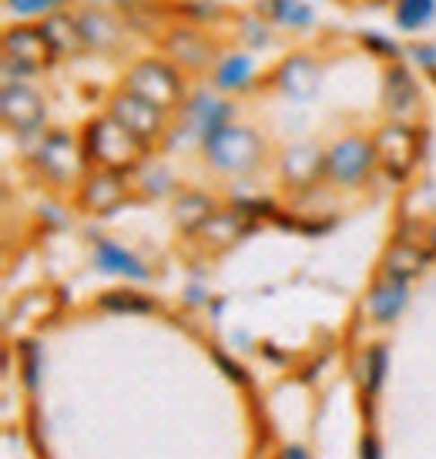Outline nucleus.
Wrapping results in <instances>:
<instances>
[{"label":"nucleus","instance_id":"nucleus-1","mask_svg":"<svg viewBox=\"0 0 436 459\" xmlns=\"http://www.w3.org/2000/svg\"><path fill=\"white\" fill-rule=\"evenodd\" d=\"M84 154L94 168H111V171H138L148 158V144L138 134H131L118 117L101 115L88 121L84 128Z\"/></svg>","mask_w":436,"mask_h":459},{"label":"nucleus","instance_id":"nucleus-2","mask_svg":"<svg viewBox=\"0 0 436 459\" xmlns=\"http://www.w3.org/2000/svg\"><path fill=\"white\" fill-rule=\"evenodd\" d=\"M202 154L205 161L222 175H249L262 165V154H266V144L252 128H242V125H225L222 131H215L212 138H205L202 144Z\"/></svg>","mask_w":436,"mask_h":459},{"label":"nucleus","instance_id":"nucleus-3","mask_svg":"<svg viewBox=\"0 0 436 459\" xmlns=\"http://www.w3.org/2000/svg\"><path fill=\"white\" fill-rule=\"evenodd\" d=\"M125 88L142 94L144 101L158 104L161 111H171V108L185 104L181 71L175 65H168V61H158V57H144L138 65H131L128 74H125Z\"/></svg>","mask_w":436,"mask_h":459},{"label":"nucleus","instance_id":"nucleus-4","mask_svg":"<svg viewBox=\"0 0 436 459\" xmlns=\"http://www.w3.org/2000/svg\"><path fill=\"white\" fill-rule=\"evenodd\" d=\"M376 168H379L376 144H372V138H362V134L339 138L326 152V178L339 188H356L362 181H370Z\"/></svg>","mask_w":436,"mask_h":459},{"label":"nucleus","instance_id":"nucleus-5","mask_svg":"<svg viewBox=\"0 0 436 459\" xmlns=\"http://www.w3.org/2000/svg\"><path fill=\"white\" fill-rule=\"evenodd\" d=\"M372 144H376V158H379V168L393 178H406L416 165V152H420V138L413 125H403V121H386L383 128H376L372 134Z\"/></svg>","mask_w":436,"mask_h":459},{"label":"nucleus","instance_id":"nucleus-6","mask_svg":"<svg viewBox=\"0 0 436 459\" xmlns=\"http://www.w3.org/2000/svg\"><path fill=\"white\" fill-rule=\"evenodd\" d=\"M108 115L118 117L131 134H138L144 144H152L165 134V117L168 111H161L158 104L144 101L142 94H135V91L121 88L118 94H111V101H108Z\"/></svg>","mask_w":436,"mask_h":459},{"label":"nucleus","instance_id":"nucleus-7","mask_svg":"<svg viewBox=\"0 0 436 459\" xmlns=\"http://www.w3.org/2000/svg\"><path fill=\"white\" fill-rule=\"evenodd\" d=\"M84 161H88L84 144H77V141L71 138V134H65V131L48 134V138L38 144V152H34V165H38V171L48 181H57V185L74 181L77 175H81Z\"/></svg>","mask_w":436,"mask_h":459},{"label":"nucleus","instance_id":"nucleus-8","mask_svg":"<svg viewBox=\"0 0 436 459\" xmlns=\"http://www.w3.org/2000/svg\"><path fill=\"white\" fill-rule=\"evenodd\" d=\"M181 111H185V121H188V128H192L198 144L235 121V104L225 101L222 94H212V91H205V88H198L192 98H185Z\"/></svg>","mask_w":436,"mask_h":459},{"label":"nucleus","instance_id":"nucleus-9","mask_svg":"<svg viewBox=\"0 0 436 459\" xmlns=\"http://www.w3.org/2000/svg\"><path fill=\"white\" fill-rule=\"evenodd\" d=\"M0 115H4V125L17 134H34V131L44 125L48 117V104L34 88L27 84H4V94H0Z\"/></svg>","mask_w":436,"mask_h":459},{"label":"nucleus","instance_id":"nucleus-10","mask_svg":"<svg viewBox=\"0 0 436 459\" xmlns=\"http://www.w3.org/2000/svg\"><path fill=\"white\" fill-rule=\"evenodd\" d=\"M128 198V178L125 171L111 168H94L88 178L81 181V208L91 215H108Z\"/></svg>","mask_w":436,"mask_h":459},{"label":"nucleus","instance_id":"nucleus-11","mask_svg":"<svg viewBox=\"0 0 436 459\" xmlns=\"http://www.w3.org/2000/svg\"><path fill=\"white\" fill-rule=\"evenodd\" d=\"M322 71L309 54H292L275 67V88L283 91L289 101H312L319 91Z\"/></svg>","mask_w":436,"mask_h":459},{"label":"nucleus","instance_id":"nucleus-12","mask_svg":"<svg viewBox=\"0 0 436 459\" xmlns=\"http://www.w3.org/2000/svg\"><path fill=\"white\" fill-rule=\"evenodd\" d=\"M4 57L13 61V65H24L31 67L34 74H38L44 65H51L57 61L51 51V44L44 38V30L38 27H11L7 34H4Z\"/></svg>","mask_w":436,"mask_h":459},{"label":"nucleus","instance_id":"nucleus-13","mask_svg":"<svg viewBox=\"0 0 436 459\" xmlns=\"http://www.w3.org/2000/svg\"><path fill=\"white\" fill-rule=\"evenodd\" d=\"M406 302H410V281H399V279L383 275L379 281H372L362 312H366L370 322H376V325H393V322L403 316Z\"/></svg>","mask_w":436,"mask_h":459},{"label":"nucleus","instance_id":"nucleus-14","mask_svg":"<svg viewBox=\"0 0 436 459\" xmlns=\"http://www.w3.org/2000/svg\"><path fill=\"white\" fill-rule=\"evenodd\" d=\"M212 40L195 27H175L165 38V54L175 61L179 71H202L212 61Z\"/></svg>","mask_w":436,"mask_h":459},{"label":"nucleus","instance_id":"nucleus-15","mask_svg":"<svg viewBox=\"0 0 436 459\" xmlns=\"http://www.w3.org/2000/svg\"><path fill=\"white\" fill-rule=\"evenodd\" d=\"M252 229H256V221L245 215L242 208H231V212H215L202 229L195 231V238L202 245H208V248L222 252V248H229V245L242 242Z\"/></svg>","mask_w":436,"mask_h":459},{"label":"nucleus","instance_id":"nucleus-16","mask_svg":"<svg viewBox=\"0 0 436 459\" xmlns=\"http://www.w3.org/2000/svg\"><path fill=\"white\" fill-rule=\"evenodd\" d=\"M279 168L292 188H309L312 181L326 178V152H319L316 144H292L285 148Z\"/></svg>","mask_w":436,"mask_h":459},{"label":"nucleus","instance_id":"nucleus-17","mask_svg":"<svg viewBox=\"0 0 436 459\" xmlns=\"http://www.w3.org/2000/svg\"><path fill=\"white\" fill-rule=\"evenodd\" d=\"M40 30H44V38H48V44H51V51L57 61H61V57H77V54L88 51V40H84L81 21L71 17V13H65V11L48 13V17L40 21Z\"/></svg>","mask_w":436,"mask_h":459},{"label":"nucleus","instance_id":"nucleus-18","mask_svg":"<svg viewBox=\"0 0 436 459\" xmlns=\"http://www.w3.org/2000/svg\"><path fill=\"white\" fill-rule=\"evenodd\" d=\"M433 262V252L420 242H393L383 255V275L399 281H413L416 275H423Z\"/></svg>","mask_w":436,"mask_h":459},{"label":"nucleus","instance_id":"nucleus-19","mask_svg":"<svg viewBox=\"0 0 436 459\" xmlns=\"http://www.w3.org/2000/svg\"><path fill=\"white\" fill-rule=\"evenodd\" d=\"M386 111L403 125H413V117L420 115V88L403 67H393L386 74Z\"/></svg>","mask_w":436,"mask_h":459},{"label":"nucleus","instance_id":"nucleus-20","mask_svg":"<svg viewBox=\"0 0 436 459\" xmlns=\"http://www.w3.org/2000/svg\"><path fill=\"white\" fill-rule=\"evenodd\" d=\"M94 265L108 272V275H121V279H131V281H148L152 279V272L144 265L142 258L128 252V248H121L118 242L111 238H98L94 242Z\"/></svg>","mask_w":436,"mask_h":459},{"label":"nucleus","instance_id":"nucleus-21","mask_svg":"<svg viewBox=\"0 0 436 459\" xmlns=\"http://www.w3.org/2000/svg\"><path fill=\"white\" fill-rule=\"evenodd\" d=\"M77 21H81V30H84V40H88V51H115L121 38H125V27L101 7H91Z\"/></svg>","mask_w":436,"mask_h":459},{"label":"nucleus","instance_id":"nucleus-22","mask_svg":"<svg viewBox=\"0 0 436 459\" xmlns=\"http://www.w3.org/2000/svg\"><path fill=\"white\" fill-rule=\"evenodd\" d=\"M256 84V61L249 54H225L215 67L218 94H242Z\"/></svg>","mask_w":436,"mask_h":459},{"label":"nucleus","instance_id":"nucleus-23","mask_svg":"<svg viewBox=\"0 0 436 459\" xmlns=\"http://www.w3.org/2000/svg\"><path fill=\"white\" fill-rule=\"evenodd\" d=\"M262 13H266L269 24L285 27V30H309L316 24V11L306 0H266Z\"/></svg>","mask_w":436,"mask_h":459},{"label":"nucleus","instance_id":"nucleus-24","mask_svg":"<svg viewBox=\"0 0 436 459\" xmlns=\"http://www.w3.org/2000/svg\"><path fill=\"white\" fill-rule=\"evenodd\" d=\"M215 212L218 208L212 198H205L202 192H185V195H179V202H175V225H179L181 231H192L195 235Z\"/></svg>","mask_w":436,"mask_h":459},{"label":"nucleus","instance_id":"nucleus-25","mask_svg":"<svg viewBox=\"0 0 436 459\" xmlns=\"http://www.w3.org/2000/svg\"><path fill=\"white\" fill-rule=\"evenodd\" d=\"M393 21L399 30H423L436 21V0H397Z\"/></svg>","mask_w":436,"mask_h":459},{"label":"nucleus","instance_id":"nucleus-26","mask_svg":"<svg viewBox=\"0 0 436 459\" xmlns=\"http://www.w3.org/2000/svg\"><path fill=\"white\" fill-rule=\"evenodd\" d=\"M386 345H370L366 349V356H362V376H360V383L362 389H366V395H376L379 389H383V379H386Z\"/></svg>","mask_w":436,"mask_h":459},{"label":"nucleus","instance_id":"nucleus-27","mask_svg":"<svg viewBox=\"0 0 436 459\" xmlns=\"http://www.w3.org/2000/svg\"><path fill=\"white\" fill-rule=\"evenodd\" d=\"M138 175H142L138 185L144 188L148 198H161V195L175 192V175H171L165 165H158V161H144V165L138 168Z\"/></svg>","mask_w":436,"mask_h":459},{"label":"nucleus","instance_id":"nucleus-28","mask_svg":"<svg viewBox=\"0 0 436 459\" xmlns=\"http://www.w3.org/2000/svg\"><path fill=\"white\" fill-rule=\"evenodd\" d=\"M101 308L108 312H152V302L138 292H108L101 299Z\"/></svg>","mask_w":436,"mask_h":459},{"label":"nucleus","instance_id":"nucleus-29","mask_svg":"<svg viewBox=\"0 0 436 459\" xmlns=\"http://www.w3.org/2000/svg\"><path fill=\"white\" fill-rule=\"evenodd\" d=\"M67 0H7V7L21 17H48V13L65 11Z\"/></svg>","mask_w":436,"mask_h":459},{"label":"nucleus","instance_id":"nucleus-30","mask_svg":"<svg viewBox=\"0 0 436 459\" xmlns=\"http://www.w3.org/2000/svg\"><path fill=\"white\" fill-rule=\"evenodd\" d=\"M242 34H245V40H249L252 48H266V44L272 40L269 21H258V17H245V21H242Z\"/></svg>","mask_w":436,"mask_h":459},{"label":"nucleus","instance_id":"nucleus-31","mask_svg":"<svg viewBox=\"0 0 436 459\" xmlns=\"http://www.w3.org/2000/svg\"><path fill=\"white\" fill-rule=\"evenodd\" d=\"M413 61L423 67V71H433L436 74V44H416L413 48Z\"/></svg>","mask_w":436,"mask_h":459},{"label":"nucleus","instance_id":"nucleus-32","mask_svg":"<svg viewBox=\"0 0 436 459\" xmlns=\"http://www.w3.org/2000/svg\"><path fill=\"white\" fill-rule=\"evenodd\" d=\"M24 379L31 389H38V352L34 345H27V356H24Z\"/></svg>","mask_w":436,"mask_h":459},{"label":"nucleus","instance_id":"nucleus-33","mask_svg":"<svg viewBox=\"0 0 436 459\" xmlns=\"http://www.w3.org/2000/svg\"><path fill=\"white\" fill-rule=\"evenodd\" d=\"M360 459H383V446H379V439H376V436H372V433L362 436Z\"/></svg>","mask_w":436,"mask_h":459},{"label":"nucleus","instance_id":"nucleus-34","mask_svg":"<svg viewBox=\"0 0 436 459\" xmlns=\"http://www.w3.org/2000/svg\"><path fill=\"white\" fill-rule=\"evenodd\" d=\"M81 4H88V7H135V4H142V0H81Z\"/></svg>","mask_w":436,"mask_h":459},{"label":"nucleus","instance_id":"nucleus-35","mask_svg":"<svg viewBox=\"0 0 436 459\" xmlns=\"http://www.w3.org/2000/svg\"><path fill=\"white\" fill-rule=\"evenodd\" d=\"M215 359H218V366H225V372H229V379H235V383H245V372L235 366V362H225V359L218 356L215 352Z\"/></svg>","mask_w":436,"mask_h":459},{"label":"nucleus","instance_id":"nucleus-36","mask_svg":"<svg viewBox=\"0 0 436 459\" xmlns=\"http://www.w3.org/2000/svg\"><path fill=\"white\" fill-rule=\"evenodd\" d=\"M283 459H309V453L302 446H285L283 449Z\"/></svg>","mask_w":436,"mask_h":459},{"label":"nucleus","instance_id":"nucleus-37","mask_svg":"<svg viewBox=\"0 0 436 459\" xmlns=\"http://www.w3.org/2000/svg\"><path fill=\"white\" fill-rule=\"evenodd\" d=\"M426 248H430V252L436 255V221L430 225V229H426Z\"/></svg>","mask_w":436,"mask_h":459}]
</instances>
